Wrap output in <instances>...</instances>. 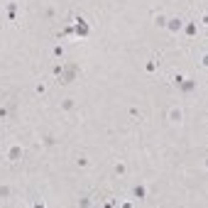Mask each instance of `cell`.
Masks as SVG:
<instances>
[{
  "mask_svg": "<svg viewBox=\"0 0 208 208\" xmlns=\"http://www.w3.org/2000/svg\"><path fill=\"white\" fill-rule=\"evenodd\" d=\"M181 120H184V110H181V108H172V110H169V123L176 125V123H181Z\"/></svg>",
  "mask_w": 208,
  "mask_h": 208,
  "instance_id": "cell-1",
  "label": "cell"
},
{
  "mask_svg": "<svg viewBox=\"0 0 208 208\" xmlns=\"http://www.w3.org/2000/svg\"><path fill=\"white\" fill-rule=\"evenodd\" d=\"M132 196H135V198H140V201H142V198L147 196V188H144L142 184H140V186H135V188H132Z\"/></svg>",
  "mask_w": 208,
  "mask_h": 208,
  "instance_id": "cell-2",
  "label": "cell"
},
{
  "mask_svg": "<svg viewBox=\"0 0 208 208\" xmlns=\"http://www.w3.org/2000/svg\"><path fill=\"white\" fill-rule=\"evenodd\" d=\"M71 108H73V101L66 98V101H64V110H71Z\"/></svg>",
  "mask_w": 208,
  "mask_h": 208,
  "instance_id": "cell-6",
  "label": "cell"
},
{
  "mask_svg": "<svg viewBox=\"0 0 208 208\" xmlns=\"http://www.w3.org/2000/svg\"><path fill=\"white\" fill-rule=\"evenodd\" d=\"M115 174H125V164H115Z\"/></svg>",
  "mask_w": 208,
  "mask_h": 208,
  "instance_id": "cell-7",
  "label": "cell"
},
{
  "mask_svg": "<svg viewBox=\"0 0 208 208\" xmlns=\"http://www.w3.org/2000/svg\"><path fill=\"white\" fill-rule=\"evenodd\" d=\"M76 164H79V166H86L88 162H86V157H79V159H76Z\"/></svg>",
  "mask_w": 208,
  "mask_h": 208,
  "instance_id": "cell-8",
  "label": "cell"
},
{
  "mask_svg": "<svg viewBox=\"0 0 208 208\" xmlns=\"http://www.w3.org/2000/svg\"><path fill=\"white\" fill-rule=\"evenodd\" d=\"M166 27L172 29V32H179V29H181V20H179V17H174V20H166Z\"/></svg>",
  "mask_w": 208,
  "mask_h": 208,
  "instance_id": "cell-3",
  "label": "cell"
},
{
  "mask_svg": "<svg viewBox=\"0 0 208 208\" xmlns=\"http://www.w3.org/2000/svg\"><path fill=\"white\" fill-rule=\"evenodd\" d=\"M157 27H166V17H164V15L157 17Z\"/></svg>",
  "mask_w": 208,
  "mask_h": 208,
  "instance_id": "cell-4",
  "label": "cell"
},
{
  "mask_svg": "<svg viewBox=\"0 0 208 208\" xmlns=\"http://www.w3.org/2000/svg\"><path fill=\"white\" fill-rule=\"evenodd\" d=\"M5 196H10V188L8 186H0V198H5Z\"/></svg>",
  "mask_w": 208,
  "mask_h": 208,
  "instance_id": "cell-5",
  "label": "cell"
}]
</instances>
